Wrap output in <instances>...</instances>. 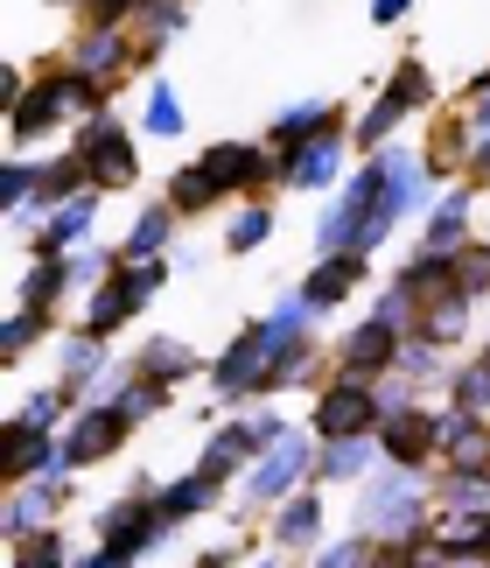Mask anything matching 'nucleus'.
<instances>
[{
  "mask_svg": "<svg viewBox=\"0 0 490 568\" xmlns=\"http://www.w3.org/2000/svg\"><path fill=\"white\" fill-rule=\"evenodd\" d=\"M105 92H113V84L84 78L78 63H57V71H42L29 92H21V105L8 113V141L29 148V141H42V134H57L63 120H92V113H105Z\"/></svg>",
  "mask_w": 490,
  "mask_h": 568,
  "instance_id": "nucleus-1",
  "label": "nucleus"
},
{
  "mask_svg": "<svg viewBox=\"0 0 490 568\" xmlns=\"http://www.w3.org/2000/svg\"><path fill=\"white\" fill-rule=\"evenodd\" d=\"M428 527H435V485H428V470H399V464H386V477H371V485H365L358 534L407 548V540H420Z\"/></svg>",
  "mask_w": 490,
  "mask_h": 568,
  "instance_id": "nucleus-2",
  "label": "nucleus"
},
{
  "mask_svg": "<svg viewBox=\"0 0 490 568\" xmlns=\"http://www.w3.org/2000/svg\"><path fill=\"white\" fill-rule=\"evenodd\" d=\"M169 534H175V527L162 519V506H154V491H147V485H133L126 498H113V506L99 513V548H105V555H120L126 568L141 561V555H154Z\"/></svg>",
  "mask_w": 490,
  "mask_h": 568,
  "instance_id": "nucleus-3",
  "label": "nucleus"
},
{
  "mask_svg": "<svg viewBox=\"0 0 490 568\" xmlns=\"http://www.w3.org/2000/svg\"><path fill=\"white\" fill-rule=\"evenodd\" d=\"M308 477H316V449L302 443V435H287V443H274L259 456L253 470H245V485H238V498H245V513H274V506H287V498H295Z\"/></svg>",
  "mask_w": 490,
  "mask_h": 568,
  "instance_id": "nucleus-4",
  "label": "nucleus"
},
{
  "mask_svg": "<svg viewBox=\"0 0 490 568\" xmlns=\"http://www.w3.org/2000/svg\"><path fill=\"white\" fill-rule=\"evenodd\" d=\"M78 155L92 169V190H133L141 183V155H133V134L120 113H92L78 126Z\"/></svg>",
  "mask_w": 490,
  "mask_h": 568,
  "instance_id": "nucleus-5",
  "label": "nucleus"
},
{
  "mask_svg": "<svg viewBox=\"0 0 490 568\" xmlns=\"http://www.w3.org/2000/svg\"><path fill=\"white\" fill-rule=\"evenodd\" d=\"M378 422H386V400H378V379H329V393L316 400V414H308V428L323 435V443H337V435H378Z\"/></svg>",
  "mask_w": 490,
  "mask_h": 568,
  "instance_id": "nucleus-6",
  "label": "nucleus"
},
{
  "mask_svg": "<svg viewBox=\"0 0 490 568\" xmlns=\"http://www.w3.org/2000/svg\"><path fill=\"white\" fill-rule=\"evenodd\" d=\"M378 449H386V464L399 470H428L441 456V407H392L386 422H378Z\"/></svg>",
  "mask_w": 490,
  "mask_h": 568,
  "instance_id": "nucleus-7",
  "label": "nucleus"
},
{
  "mask_svg": "<svg viewBox=\"0 0 490 568\" xmlns=\"http://www.w3.org/2000/svg\"><path fill=\"white\" fill-rule=\"evenodd\" d=\"M344 141H350V126L337 120L329 134L302 141L295 155H274V183L280 190H337L344 183Z\"/></svg>",
  "mask_w": 490,
  "mask_h": 568,
  "instance_id": "nucleus-8",
  "label": "nucleus"
},
{
  "mask_svg": "<svg viewBox=\"0 0 490 568\" xmlns=\"http://www.w3.org/2000/svg\"><path fill=\"white\" fill-rule=\"evenodd\" d=\"M259 386H266V331L253 323V331H238L225 352L211 358V393L245 407V400H259Z\"/></svg>",
  "mask_w": 490,
  "mask_h": 568,
  "instance_id": "nucleus-9",
  "label": "nucleus"
},
{
  "mask_svg": "<svg viewBox=\"0 0 490 568\" xmlns=\"http://www.w3.org/2000/svg\"><path fill=\"white\" fill-rule=\"evenodd\" d=\"M399 352H407V331H392L386 316H365L350 337H337V373L344 379H386Z\"/></svg>",
  "mask_w": 490,
  "mask_h": 568,
  "instance_id": "nucleus-10",
  "label": "nucleus"
},
{
  "mask_svg": "<svg viewBox=\"0 0 490 568\" xmlns=\"http://www.w3.org/2000/svg\"><path fill=\"white\" fill-rule=\"evenodd\" d=\"M196 162L217 176L225 196H259L266 183H274V148H266V141H211Z\"/></svg>",
  "mask_w": 490,
  "mask_h": 568,
  "instance_id": "nucleus-11",
  "label": "nucleus"
},
{
  "mask_svg": "<svg viewBox=\"0 0 490 568\" xmlns=\"http://www.w3.org/2000/svg\"><path fill=\"white\" fill-rule=\"evenodd\" d=\"M126 435H133L126 414H120L113 400H92V407H78V414H71L63 443H71V464H78V470H92V464H105V456H120Z\"/></svg>",
  "mask_w": 490,
  "mask_h": 568,
  "instance_id": "nucleus-12",
  "label": "nucleus"
},
{
  "mask_svg": "<svg viewBox=\"0 0 490 568\" xmlns=\"http://www.w3.org/2000/svg\"><path fill=\"white\" fill-rule=\"evenodd\" d=\"M57 506H71V477H29V485H14L8 498V519H0V534H8V548H21L29 534H42L57 519Z\"/></svg>",
  "mask_w": 490,
  "mask_h": 568,
  "instance_id": "nucleus-13",
  "label": "nucleus"
},
{
  "mask_svg": "<svg viewBox=\"0 0 490 568\" xmlns=\"http://www.w3.org/2000/svg\"><path fill=\"white\" fill-rule=\"evenodd\" d=\"M441 464L449 470H490V422L470 407H441Z\"/></svg>",
  "mask_w": 490,
  "mask_h": 568,
  "instance_id": "nucleus-14",
  "label": "nucleus"
},
{
  "mask_svg": "<svg viewBox=\"0 0 490 568\" xmlns=\"http://www.w3.org/2000/svg\"><path fill=\"white\" fill-rule=\"evenodd\" d=\"M266 456V443H259V428L253 422H232V428H217L211 443H204V456H196V470L204 477H217V485H232V477H245Z\"/></svg>",
  "mask_w": 490,
  "mask_h": 568,
  "instance_id": "nucleus-15",
  "label": "nucleus"
},
{
  "mask_svg": "<svg viewBox=\"0 0 490 568\" xmlns=\"http://www.w3.org/2000/svg\"><path fill=\"white\" fill-rule=\"evenodd\" d=\"M365 267H371V253H316V274L302 281V295L329 316V310H337V302L365 281Z\"/></svg>",
  "mask_w": 490,
  "mask_h": 568,
  "instance_id": "nucleus-16",
  "label": "nucleus"
},
{
  "mask_svg": "<svg viewBox=\"0 0 490 568\" xmlns=\"http://www.w3.org/2000/svg\"><path fill=\"white\" fill-rule=\"evenodd\" d=\"M71 63L84 78H99V84H113L126 63H141L133 57V42H126V29H84L78 36V50H71Z\"/></svg>",
  "mask_w": 490,
  "mask_h": 568,
  "instance_id": "nucleus-17",
  "label": "nucleus"
},
{
  "mask_svg": "<svg viewBox=\"0 0 490 568\" xmlns=\"http://www.w3.org/2000/svg\"><path fill=\"white\" fill-rule=\"evenodd\" d=\"M92 211H99V190H84L78 204L50 211V225L35 232V260H63V253H78V246H84V232H92Z\"/></svg>",
  "mask_w": 490,
  "mask_h": 568,
  "instance_id": "nucleus-18",
  "label": "nucleus"
},
{
  "mask_svg": "<svg viewBox=\"0 0 490 568\" xmlns=\"http://www.w3.org/2000/svg\"><path fill=\"white\" fill-rule=\"evenodd\" d=\"M378 456H386L378 435H337V443L316 449V477H323V485H350V477H371Z\"/></svg>",
  "mask_w": 490,
  "mask_h": 568,
  "instance_id": "nucleus-19",
  "label": "nucleus"
},
{
  "mask_svg": "<svg viewBox=\"0 0 490 568\" xmlns=\"http://www.w3.org/2000/svg\"><path fill=\"white\" fill-rule=\"evenodd\" d=\"M92 190V169H84V155L71 148V155H57V162H42V183H35V204L29 211H63V204H78V196Z\"/></svg>",
  "mask_w": 490,
  "mask_h": 568,
  "instance_id": "nucleus-20",
  "label": "nucleus"
},
{
  "mask_svg": "<svg viewBox=\"0 0 490 568\" xmlns=\"http://www.w3.org/2000/svg\"><path fill=\"white\" fill-rule=\"evenodd\" d=\"M337 120H344V105H323V99H308V105H287V113L274 120V134H266V148H274V155H295L302 141L329 134Z\"/></svg>",
  "mask_w": 490,
  "mask_h": 568,
  "instance_id": "nucleus-21",
  "label": "nucleus"
},
{
  "mask_svg": "<svg viewBox=\"0 0 490 568\" xmlns=\"http://www.w3.org/2000/svg\"><path fill=\"white\" fill-rule=\"evenodd\" d=\"M133 373H147V379H162V386H183V379H196V373H211V365L196 358L183 337H147L141 358H133Z\"/></svg>",
  "mask_w": 490,
  "mask_h": 568,
  "instance_id": "nucleus-22",
  "label": "nucleus"
},
{
  "mask_svg": "<svg viewBox=\"0 0 490 568\" xmlns=\"http://www.w3.org/2000/svg\"><path fill=\"white\" fill-rule=\"evenodd\" d=\"M217 498H225V485H217V477H204V470H190V477H175V485L154 491V506H162L169 527H190V519H196V513H211Z\"/></svg>",
  "mask_w": 490,
  "mask_h": 568,
  "instance_id": "nucleus-23",
  "label": "nucleus"
},
{
  "mask_svg": "<svg viewBox=\"0 0 490 568\" xmlns=\"http://www.w3.org/2000/svg\"><path fill=\"white\" fill-rule=\"evenodd\" d=\"M84 400H78V386H35L29 393V407H14L8 414V428H42V435H57V428H71V414H78Z\"/></svg>",
  "mask_w": 490,
  "mask_h": 568,
  "instance_id": "nucleus-24",
  "label": "nucleus"
},
{
  "mask_svg": "<svg viewBox=\"0 0 490 568\" xmlns=\"http://www.w3.org/2000/svg\"><path fill=\"white\" fill-rule=\"evenodd\" d=\"M175 225H183V217H175L169 204H147L141 217H133V232L120 239V260H169V246H175Z\"/></svg>",
  "mask_w": 490,
  "mask_h": 568,
  "instance_id": "nucleus-25",
  "label": "nucleus"
},
{
  "mask_svg": "<svg viewBox=\"0 0 490 568\" xmlns=\"http://www.w3.org/2000/svg\"><path fill=\"white\" fill-rule=\"evenodd\" d=\"M420 246H428V253H449V260H456L462 246H470V183H456V190L435 204L428 239H420Z\"/></svg>",
  "mask_w": 490,
  "mask_h": 568,
  "instance_id": "nucleus-26",
  "label": "nucleus"
},
{
  "mask_svg": "<svg viewBox=\"0 0 490 568\" xmlns=\"http://www.w3.org/2000/svg\"><path fill=\"white\" fill-rule=\"evenodd\" d=\"M392 288H407V295L420 302V310H428V302H441V295L456 288V260H449V253H428V246H420V253L407 260V267L392 274Z\"/></svg>",
  "mask_w": 490,
  "mask_h": 568,
  "instance_id": "nucleus-27",
  "label": "nucleus"
},
{
  "mask_svg": "<svg viewBox=\"0 0 490 568\" xmlns=\"http://www.w3.org/2000/svg\"><path fill=\"white\" fill-rule=\"evenodd\" d=\"M316 540H323V498L302 485L287 506H274V548H316Z\"/></svg>",
  "mask_w": 490,
  "mask_h": 568,
  "instance_id": "nucleus-28",
  "label": "nucleus"
},
{
  "mask_svg": "<svg viewBox=\"0 0 490 568\" xmlns=\"http://www.w3.org/2000/svg\"><path fill=\"white\" fill-rule=\"evenodd\" d=\"M162 204H169L175 217H204V211H217V204H225V190H217V176H211L204 162H190V169H175V176H169Z\"/></svg>",
  "mask_w": 490,
  "mask_h": 568,
  "instance_id": "nucleus-29",
  "label": "nucleus"
},
{
  "mask_svg": "<svg viewBox=\"0 0 490 568\" xmlns=\"http://www.w3.org/2000/svg\"><path fill=\"white\" fill-rule=\"evenodd\" d=\"M470 310H477V302L462 295V288H449L441 302H428V310H420L414 337H428V344H441V352H456V344H462V331H470Z\"/></svg>",
  "mask_w": 490,
  "mask_h": 568,
  "instance_id": "nucleus-30",
  "label": "nucleus"
},
{
  "mask_svg": "<svg viewBox=\"0 0 490 568\" xmlns=\"http://www.w3.org/2000/svg\"><path fill=\"white\" fill-rule=\"evenodd\" d=\"M78 288V274H71V253L63 260H35L29 281H21V310H42V316H57V302Z\"/></svg>",
  "mask_w": 490,
  "mask_h": 568,
  "instance_id": "nucleus-31",
  "label": "nucleus"
},
{
  "mask_svg": "<svg viewBox=\"0 0 490 568\" xmlns=\"http://www.w3.org/2000/svg\"><path fill=\"white\" fill-rule=\"evenodd\" d=\"M435 513H490V470H449V464H441Z\"/></svg>",
  "mask_w": 490,
  "mask_h": 568,
  "instance_id": "nucleus-32",
  "label": "nucleus"
},
{
  "mask_svg": "<svg viewBox=\"0 0 490 568\" xmlns=\"http://www.w3.org/2000/svg\"><path fill=\"white\" fill-rule=\"evenodd\" d=\"M308 365H316V337H287V344H266V386L259 400H274V393H287Z\"/></svg>",
  "mask_w": 490,
  "mask_h": 568,
  "instance_id": "nucleus-33",
  "label": "nucleus"
},
{
  "mask_svg": "<svg viewBox=\"0 0 490 568\" xmlns=\"http://www.w3.org/2000/svg\"><path fill=\"white\" fill-rule=\"evenodd\" d=\"M407 113H414V105L399 99V92H378V99H371V113H365L358 126H350V148H365V155H378V148L392 141V126L407 120Z\"/></svg>",
  "mask_w": 490,
  "mask_h": 568,
  "instance_id": "nucleus-34",
  "label": "nucleus"
},
{
  "mask_svg": "<svg viewBox=\"0 0 490 568\" xmlns=\"http://www.w3.org/2000/svg\"><path fill=\"white\" fill-rule=\"evenodd\" d=\"M169 393H175V386H162V379H147V373H133V379H120L113 393H105V400H113V407L126 414V422L141 428L147 414H162V407H169Z\"/></svg>",
  "mask_w": 490,
  "mask_h": 568,
  "instance_id": "nucleus-35",
  "label": "nucleus"
},
{
  "mask_svg": "<svg viewBox=\"0 0 490 568\" xmlns=\"http://www.w3.org/2000/svg\"><path fill=\"white\" fill-rule=\"evenodd\" d=\"M141 126H147L154 141H175V134H183V105H175V84H169V78L147 84V113H141Z\"/></svg>",
  "mask_w": 490,
  "mask_h": 568,
  "instance_id": "nucleus-36",
  "label": "nucleus"
},
{
  "mask_svg": "<svg viewBox=\"0 0 490 568\" xmlns=\"http://www.w3.org/2000/svg\"><path fill=\"white\" fill-rule=\"evenodd\" d=\"M35 183H42V162H8V169H0V211H8V217H21V211H29L35 204Z\"/></svg>",
  "mask_w": 490,
  "mask_h": 568,
  "instance_id": "nucleus-37",
  "label": "nucleus"
},
{
  "mask_svg": "<svg viewBox=\"0 0 490 568\" xmlns=\"http://www.w3.org/2000/svg\"><path fill=\"white\" fill-rule=\"evenodd\" d=\"M456 288L470 295V302L490 295V239H470V246L456 253Z\"/></svg>",
  "mask_w": 490,
  "mask_h": 568,
  "instance_id": "nucleus-38",
  "label": "nucleus"
},
{
  "mask_svg": "<svg viewBox=\"0 0 490 568\" xmlns=\"http://www.w3.org/2000/svg\"><path fill=\"white\" fill-rule=\"evenodd\" d=\"M266 239H274V211H266V204H245V211L232 217V232H225V246H232V253H259V246H266Z\"/></svg>",
  "mask_w": 490,
  "mask_h": 568,
  "instance_id": "nucleus-39",
  "label": "nucleus"
},
{
  "mask_svg": "<svg viewBox=\"0 0 490 568\" xmlns=\"http://www.w3.org/2000/svg\"><path fill=\"white\" fill-rule=\"evenodd\" d=\"M449 400L470 407V414H490V358H470L462 373L449 379Z\"/></svg>",
  "mask_w": 490,
  "mask_h": 568,
  "instance_id": "nucleus-40",
  "label": "nucleus"
},
{
  "mask_svg": "<svg viewBox=\"0 0 490 568\" xmlns=\"http://www.w3.org/2000/svg\"><path fill=\"white\" fill-rule=\"evenodd\" d=\"M14 568H71V548H63L57 527H42V534H29L14 548Z\"/></svg>",
  "mask_w": 490,
  "mask_h": 568,
  "instance_id": "nucleus-41",
  "label": "nucleus"
},
{
  "mask_svg": "<svg viewBox=\"0 0 490 568\" xmlns=\"http://www.w3.org/2000/svg\"><path fill=\"white\" fill-rule=\"evenodd\" d=\"M42 331H50V316H42V310H21V302H14V316L0 323V352L21 358V352H29V344H35Z\"/></svg>",
  "mask_w": 490,
  "mask_h": 568,
  "instance_id": "nucleus-42",
  "label": "nucleus"
},
{
  "mask_svg": "<svg viewBox=\"0 0 490 568\" xmlns=\"http://www.w3.org/2000/svg\"><path fill=\"white\" fill-rule=\"evenodd\" d=\"M386 92H399V99H407L414 113H420V105L435 99V78H428V63H420V57H407V63L392 71V84H386Z\"/></svg>",
  "mask_w": 490,
  "mask_h": 568,
  "instance_id": "nucleus-43",
  "label": "nucleus"
},
{
  "mask_svg": "<svg viewBox=\"0 0 490 568\" xmlns=\"http://www.w3.org/2000/svg\"><path fill=\"white\" fill-rule=\"evenodd\" d=\"M371 548H378L371 534H344L337 548H323V555H316V568H371Z\"/></svg>",
  "mask_w": 490,
  "mask_h": 568,
  "instance_id": "nucleus-44",
  "label": "nucleus"
},
{
  "mask_svg": "<svg viewBox=\"0 0 490 568\" xmlns=\"http://www.w3.org/2000/svg\"><path fill=\"white\" fill-rule=\"evenodd\" d=\"M84 8V29H126L141 14V0H78Z\"/></svg>",
  "mask_w": 490,
  "mask_h": 568,
  "instance_id": "nucleus-45",
  "label": "nucleus"
},
{
  "mask_svg": "<svg viewBox=\"0 0 490 568\" xmlns=\"http://www.w3.org/2000/svg\"><path fill=\"white\" fill-rule=\"evenodd\" d=\"M462 183H470V190H483V183H490V134L470 148V169H462Z\"/></svg>",
  "mask_w": 490,
  "mask_h": 568,
  "instance_id": "nucleus-46",
  "label": "nucleus"
},
{
  "mask_svg": "<svg viewBox=\"0 0 490 568\" xmlns=\"http://www.w3.org/2000/svg\"><path fill=\"white\" fill-rule=\"evenodd\" d=\"M407 8H414V0H371V21H378V29H386V21H399Z\"/></svg>",
  "mask_w": 490,
  "mask_h": 568,
  "instance_id": "nucleus-47",
  "label": "nucleus"
},
{
  "mask_svg": "<svg viewBox=\"0 0 490 568\" xmlns=\"http://www.w3.org/2000/svg\"><path fill=\"white\" fill-rule=\"evenodd\" d=\"M238 561V548H204V555H196V568H232Z\"/></svg>",
  "mask_w": 490,
  "mask_h": 568,
  "instance_id": "nucleus-48",
  "label": "nucleus"
},
{
  "mask_svg": "<svg viewBox=\"0 0 490 568\" xmlns=\"http://www.w3.org/2000/svg\"><path fill=\"white\" fill-rule=\"evenodd\" d=\"M470 99H490V71H477V84H470Z\"/></svg>",
  "mask_w": 490,
  "mask_h": 568,
  "instance_id": "nucleus-49",
  "label": "nucleus"
},
{
  "mask_svg": "<svg viewBox=\"0 0 490 568\" xmlns=\"http://www.w3.org/2000/svg\"><path fill=\"white\" fill-rule=\"evenodd\" d=\"M449 568H490V555H470V561H449Z\"/></svg>",
  "mask_w": 490,
  "mask_h": 568,
  "instance_id": "nucleus-50",
  "label": "nucleus"
},
{
  "mask_svg": "<svg viewBox=\"0 0 490 568\" xmlns=\"http://www.w3.org/2000/svg\"><path fill=\"white\" fill-rule=\"evenodd\" d=\"M483 555H490V519H483Z\"/></svg>",
  "mask_w": 490,
  "mask_h": 568,
  "instance_id": "nucleus-51",
  "label": "nucleus"
},
{
  "mask_svg": "<svg viewBox=\"0 0 490 568\" xmlns=\"http://www.w3.org/2000/svg\"><path fill=\"white\" fill-rule=\"evenodd\" d=\"M259 568H280V561H259Z\"/></svg>",
  "mask_w": 490,
  "mask_h": 568,
  "instance_id": "nucleus-52",
  "label": "nucleus"
},
{
  "mask_svg": "<svg viewBox=\"0 0 490 568\" xmlns=\"http://www.w3.org/2000/svg\"><path fill=\"white\" fill-rule=\"evenodd\" d=\"M483 358H490V337H483Z\"/></svg>",
  "mask_w": 490,
  "mask_h": 568,
  "instance_id": "nucleus-53",
  "label": "nucleus"
}]
</instances>
